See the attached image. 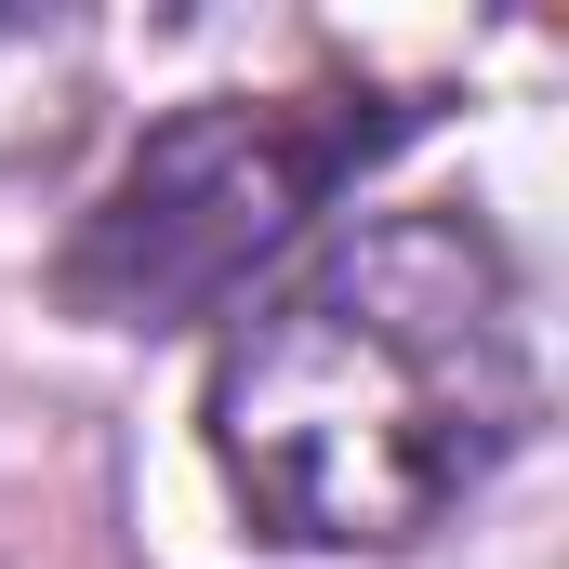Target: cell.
I'll list each match as a JSON object with an SVG mask.
<instances>
[{"label": "cell", "mask_w": 569, "mask_h": 569, "mask_svg": "<svg viewBox=\"0 0 569 569\" xmlns=\"http://www.w3.org/2000/svg\"><path fill=\"white\" fill-rule=\"evenodd\" d=\"M530 318L463 212H385L331 239L212 358V463L252 530L318 557H398L517 450Z\"/></svg>", "instance_id": "1"}, {"label": "cell", "mask_w": 569, "mask_h": 569, "mask_svg": "<svg viewBox=\"0 0 569 569\" xmlns=\"http://www.w3.org/2000/svg\"><path fill=\"white\" fill-rule=\"evenodd\" d=\"M398 133H411V107H385V93H226V107L159 120L120 159V186L93 199V226L67 239V305L107 318V331L212 318Z\"/></svg>", "instance_id": "2"}]
</instances>
